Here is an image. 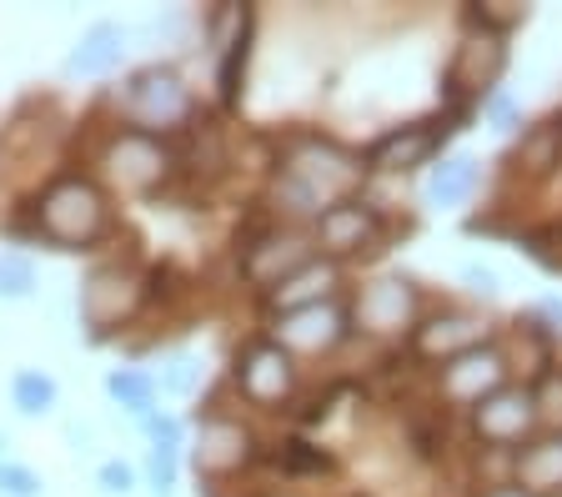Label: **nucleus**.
<instances>
[{
	"instance_id": "obj_1",
	"label": "nucleus",
	"mask_w": 562,
	"mask_h": 497,
	"mask_svg": "<svg viewBox=\"0 0 562 497\" xmlns=\"http://www.w3.org/2000/svg\"><path fill=\"white\" fill-rule=\"evenodd\" d=\"M362 156L341 151L331 142H302L286 161V177H281V202H292V212H327V206L347 202V191L362 181Z\"/></svg>"
},
{
	"instance_id": "obj_2",
	"label": "nucleus",
	"mask_w": 562,
	"mask_h": 497,
	"mask_svg": "<svg viewBox=\"0 0 562 497\" xmlns=\"http://www.w3.org/2000/svg\"><path fill=\"white\" fill-rule=\"evenodd\" d=\"M35 216H41V231H46L50 241H60V247H86V241L101 237L105 202L91 181L70 177V181H56V187L41 196Z\"/></svg>"
},
{
	"instance_id": "obj_3",
	"label": "nucleus",
	"mask_w": 562,
	"mask_h": 497,
	"mask_svg": "<svg viewBox=\"0 0 562 497\" xmlns=\"http://www.w3.org/2000/svg\"><path fill=\"white\" fill-rule=\"evenodd\" d=\"M507 377V362L497 347H472V352L452 357L442 368V397L447 403H462V407H477L482 397L503 387Z\"/></svg>"
},
{
	"instance_id": "obj_4",
	"label": "nucleus",
	"mask_w": 562,
	"mask_h": 497,
	"mask_svg": "<svg viewBox=\"0 0 562 497\" xmlns=\"http://www.w3.org/2000/svg\"><path fill=\"white\" fill-rule=\"evenodd\" d=\"M532 417H538V407H532V392H522V387H497L492 397H482V403L472 407L477 438L497 442V448L522 442V432L532 427Z\"/></svg>"
},
{
	"instance_id": "obj_5",
	"label": "nucleus",
	"mask_w": 562,
	"mask_h": 497,
	"mask_svg": "<svg viewBox=\"0 0 562 497\" xmlns=\"http://www.w3.org/2000/svg\"><path fill=\"white\" fill-rule=\"evenodd\" d=\"M236 382L251 403H281L292 392V357L277 342H251L236 362Z\"/></svg>"
},
{
	"instance_id": "obj_6",
	"label": "nucleus",
	"mask_w": 562,
	"mask_h": 497,
	"mask_svg": "<svg viewBox=\"0 0 562 497\" xmlns=\"http://www.w3.org/2000/svg\"><path fill=\"white\" fill-rule=\"evenodd\" d=\"M126 106L136 111L146 126H171V121H181L191 111V95L171 71H140L136 81L126 86Z\"/></svg>"
},
{
	"instance_id": "obj_7",
	"label": "nucleus",
	"mask_w": 562,
	"mask_h": 497,
	"mask_svg": "<svg viewBox=\"0 0 562 497\" xmlns=\"http://www.w3.org/2000/svg\"><path fill=\"white\" fill-rule=\"evenodd\" d=\"M347 331V312L337 302H322V307H302V312H286L277 321V347H296V352H322L331 347Z\"/></svg>"
},
{
	"instance_id": "obj_8",
	"label": "nucleus",
	"mask_w": 562,
	"mask_h": 497,
	"mask_svg": "<svg viewBox=\"0 0 562 497\" xmlns=\"http://www.w3.org/2000/svg\"><path fill=\"white\" fill-rule=\"evenodd\" d=\"M316 241H322L327 251H337V257L372 247V241H376V216H372V206H362V202H337V206H327V212L316 216Z\"/></svg>"
},
{
	"instance_id": "obj_9",
	"label": "nucleus",
	"mask_w": 562,
	"mask_h": 497,
	"mask_svg": "<svg viewBox=\"0 0 562 497\" xmlns=\"http://www.w3.org/2000/svg\"><path fill=\"white\" fill-rule=\"evenodd\" d=\"M306 267V241L292 237V231H271L257 247L246 251V276L257 286H277L286 276H296Z\"/></svg>"
},
{
	"instance_id": "obj_10",
	"label": "nucleus",
	"mask_w": 562,
	"mask_h": 497,
	"mask_svg": "<svg viewBox=\"0 0 562 497\" xmlns=\"http://www.w3.org/2000/svg\"><path fill=\"white\" fill-rule=\"evenodd\" d=\"M81 307H86V317H91V327H111V321H121L131 307H136V282H131L121 267L95 272L91 282H86Z\"/></svg>"
},
{
	"instance_id": "obj_11",
	"label": "nucleus",
	"mask_w": 562,
	"mask_h": 497,
	"mask_svg": "<svg viewBox=\"0 0 562 497\" xmlns=\"http://www.w3.org/2000/svg\"><path fill=\"white\" fill-rule=\"evenodd\" d=\"M503 41L497 36H472L468 46L457 50V60H452V76L447 81L457 86V91H487L497 76H503Z\"/></svg>"
},
{
	"instance_id": "obj_12",
	"label": "nucleus",
	"mask_w": 562,
	"mask_h": 497,
	"mask_svg": "<svg viewBox=\"0 0 562 497\" xmlns=\"http://www.w3.org/2000/svg\"><path fill=\"white\" fill-rule=\"evenodd\" d=\"M432 151H437L432 131L427 126H402V131H386L382 142L367 151V166H376V171H412V166H422Z\"/></svg>"
},
{
	"instance_id": "obj_13",
	"label": "nucleus",
	"mask_w": 562,
	"mask_h": 497,
	"mask_svg": "<svg viewBox=\"0 0 562 497\" xmlns=\"http://www.w3.org/2000/svg\"><path fill=\"white\" fill-rule=\"evenodd\" d=\"M357 312H362V327H372V331L407 327V321H412V286L397 282V276H386V282L367 286L362 307H357Z\"/></svg>"
},
{
	"instance_id": "obj_14",
	"label": "nucleus",
	"mask_w": 562,
	"mask_h": 497,
	"mask_svg": "<svg viewBox=\"0 0 562 497\" xmlns=\"http://www.w3.org/2000/svg\"><path fill=\"white\" fill-rule=\"evenodd\" d=\"M331 286H337V267L331 261H306L296 276H286V282L271 286V302L286 312H302V307H322L331 296Z\"/></svg>"
},
{
	"instance_id": "obj_15",
	"label": "nucleus",
	"mask_w": 562,
	"mask_h": 497,
	"mask_svg": "<svg viewBox=\"0 0 562 497\" xmlns=\"http://www.w3.org/2000/svg\"><path fill=\"white\" fill-rule=\"evenodd\" d=\"M472 347H482V321L477 317H437L417 331V352L422 357H447V362H452V357L472 352Z\"/></svg>"
},
{
	"instance_id": "obj_16",
	"label": "nucleus",
	"mask_w": 562,
	"mask_h": 497,
	"mask_svg": "<svg viewBox=\"0 0 562 497\" xmlns=\"http://www.w3.org/2000/svg\"><path fill=\"white\" fill-rule=\"evenodd\" d=\"M121 46H126V31H121V25H91L81 36V46L70 50L66 71L70 76H105L121 60Z\"/></svg>"
},
{
	"instance_id": "obj_17",
	"label": "nucleus",
	"mask_w": 562,
	"mask_h": 497,
	"mask_svg": "<svg viewBox=\"0 0 562 497\" xmlns=\"http://www.w3.org/2000/svg\"><path fill=\"white\" fill-rule=\"evenodd\" d=\"M111 166H116V177L131 181V187H146V181L161 177V146L146 136V131H131L121 136L116 151H111Z\"/></svg>"
},
{
	"instance_id": "obj_18",
	"label": "nucleus",
	"mask_w": 562,
	"mask_h": 497,
	"mask_svg": "<svg viewBox=\"0 0 562 497\" xmlns=\"http://www.w3.org/2000/svg\"><path fill=\"white\" fill-rule=\"evenodd\" d=\"M517 483L522 493H562V438L532 442L517 458Z\"/></svg>"
},
{
	"instance_id": "obj_19",
	"label": "nucleus",
	"mask_w": 562,
	"mask_h": 497,
	"mask_svg": "<svg viewBox=\"0 0 562 497\" xmlns=\"http://www.w3.org/2000/svg\"><path fill=\"white\" fill-rule=\"evenodd\" d=\"M246 458V432L232 422H206L201 427V448H196V462L206 467V473H232V467H241Z\"/></svg>"
},
{
	"instance_id": "obj_20",
	"label": "nucleus",
	"mask_w": 562,
	"mask_h": 497,
	"mask_svg": "<svg viewBox=\"0 0 562 497\" xmlns=\"http://www.w3.org/2000/svg\"><path fill=\"white\" fill-rule=\"evenodd\" d=\"M472 187H477V161L472 156H447L442 166H432V181H427V202L432 206H457L468 202Z\"/></svg>"
},
{
	"instance_id": "obj_21",
	"label": "nucleus",
	"mask_w": 562,
	"mask_h": 497,
	"mask_svg": "<svg viewBox=\"0 0 562 497\" xmlns=\"http://www.w3.org/2000/svg\"><path fill=\"white\" fill-rule=\"evenodd\" d=\"M105 392H111L121 407H131L136 417H146L151 413V397H156V382L140 377V372H111V377H105Z\"/></svg>"
},
{
	"instance_id": "obj_22",
	"label": "nucleus",
	"mask_w": 562,
	"mask_h": 497,
	"mask_svg": "<svg viewBox=\"0 0 562 497\" xmlns=\"http://www.w3.org/2000/svg\"><path fill=\"white\" fill-rule=\"evenodd\" d=\"M50 403H56V382L50 377H41V372H21V377H15V407H21L25 417L50 413Z\"/></svg>"
},
{
	"instance_id": "obj_23",
	"label": "nucleus",
	"mask_w": 562,
	"mask_h": 497,
	"mask_svg": "<svg viewBox=\"0 0 562 497\" xmlns=\"http://www.w3.org/2000/svg\"><path fill=\"white\" fill-rule=\"evenodd\" d=\"M558 126H542L532 131L522 142V156H517V166H527V171H548V166H558Z\"/></svg>"
},
{
	"instance_id": "obj_24",
	"label": "nucleus",
	"mask_w": 562,
	"mask_h": 497,
	"mask_svg": "<svg viewBox=\"0 0 562 497\" xmlns=\"http://www.w3.org/2000/svg\"><path fill=\"white\" fill-rule=\"evenodd\" d=\"M35 286V267L25 257H0V296H11V302H21V296H31Z\"/></svg>"
},
{
	"instance_id": "obj_25",
	"label": "nucleus",
	"mask_w": 562,
	"mask_h": 497,
	"mask_svg": "<svg viewBox=\"0 0 562 497\" xmlns=\"http://www.w3.org/2000/svg\"><path fill=\"white\" fill-rule=\"evenodd\" d=\"M532 407H538L542 422L562 427V372H542L538 392H532Z\"/></svg>"
},
{
	"instance_id": "obj_26",
	"label": "nucleus",
	"mask_w": 562,
	"mask_h": 497,
	"mask_svg": "<svg viewBox=\"0 0 562 497\" xmlns=\"http://www.w3.org/2000/svg\"><path fill=\"white\" fill-rule=\"evenodd\" d=\"M161 382H166V392H181V397H187V392L201 382V362H196V357H187V352L171 357V368H166Z\"/></svg>"
},
{
	"instance_id": "obj_27",
	"label": "nucleus",
	"mask_w": 562,
	"mask_h": 497,
	"mask_svg": "<svg viewBox=\"0 0 562 497\" xmlns=\"http://www.w3.org/2000/svg\"><path fill=\"white\" fill-rule=\"evenodd\" d=\"M0 493H11V497H35V493H41V477H35L31 467L0 462Z\"/></svg>"
},
{
	"instance_id": "obj_28",
	"label": "nucleus",
	"mask_w": 562,
	"mask_h": 497,
	"mask_svg": "<svg viewBox=\"0 0 562 497\" xmlns=\"http://www.w3.org/2000/svg\"><path fill=\"white\" fill-rule=\"evenodd\" d=\"M151 483H156V493H171V483H176V448H151Z\"/></svg>"
},
{
	"instance_id": "obj_29",
	"label": "nucleus",
	"mask_w": 562,
	"mask_h": 497,
	"mask_svg": "<svg viewBox=\"0 0 562 497\" xmlns=\"http://www.w3.org/2000/svg\"><path fill=\"white\" fill-rule=\"evenodd\" d=\"M131 483H136V477H131L126 462H105V467H101V493H111V497L131 493Z\"/></svg>"
},
{
	"instance_id": "obj_30",
	"label": "nucleus",
	"mask_w": 562,
	"mask_h": 497,
	"mask_svg": "<svg viewBox=\"0 0 562 497\" xmlns=\"http://www.w3.org/2000/svg\"><path fill=\"white\" fill-rule=\"evenodd\" d=\"M492 116H497V131H513V101H503V95H497V101H492Z\"/></svg>"
},
{
	"instance_id": "obj_31",
	"label": "nucleus",
	"mask_w": 562,
	"mask_h": 497,
	"mask_svg": "<svg viewBox=\"0 0 562 497\" xmlns=\"http://www.w3.org/2000/svg\"><path fill=\"white\" fill-rule=\"evenodd\" d=\"M468 282L477 286V292H492V272H477V267H468Z\"/></svg>"
},
{
	"instance_id": "obj_32",
	"label": "nucleus",
	"mask_w": 562,
	"mask_h": 497,
	"mask_svg": "<svg viewBox=\"0 0 562 497\" xmlns=\"http://www.w3.org/2000/svg\"><path fill=\"white\" fill-rule=\"evenodd\" d=\"M482 497H532V493H522V487H492V493H482Z\"/></svg>"
}]
</instances>
